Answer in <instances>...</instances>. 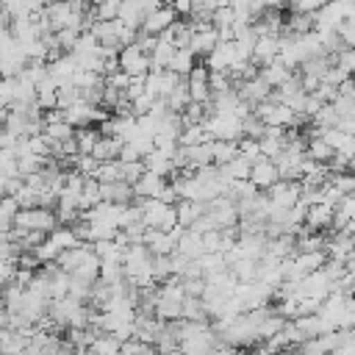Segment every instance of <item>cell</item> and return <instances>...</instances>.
<instances>
[{"label": "cell", "instance_id": "22", "mask_svg": "<svg viewBox=\"0 0 355 355\" xmlns=\"http://www.w3.org/2000/svg\"><path fill=\"white\" fill-rule=\"evenodd\" d=\"M305 153H308L311 161H319V164H330V158L336 155L333 144H330L322 133H316V130H313V136H308V147H305Z\"/></svg>", "mask_w": 355, "mask_h": 355}, {"label": "cell", "instance_id": "15", "mask_svg": "<svg viewBox=\"0 0 355 355\" xmlns=\"http://www.w3.org/2000/svg\"><path fill=\"white\" fill-rule=\"evenodd\" d=\"M144 169L147 172H155V175H169V172H175V150H161V147H153L144 158Z\"/></svg>", "mask_w": 355, "mask_h": 355}, {"label": "cell", "instance_id": "19", "mask_svg": "<svg viewBox=\"0 0 355 355\" xmlns=\"http://www.w3.org/2000/svg\"><path fill=\"white\" fill-rule=\"evenodd\" d=\"M116 19L125 22L128 28H133V31H141V25L147 19V11H144L141 0H122L119 11H116Z\"/></svg>", "mask_w": 355, "mask_h": 355}, {"label": "cell", "instance_id": "32", "mask_svg": "<svg viewBox=\"0 0 355 355\" xmlns=\"http://www.w3.org/2000/svg\"><path fill=\"white\" fill-rule=\"evenodd\" d=\"M8 258H19V247L11 236V230L0 227V261H8Z\"/></svg>", "mask_w": 355, "mask_h": 355}, {"label": "cell", "instance_id": "9", "mask_svg": "<svg viewBox=\"0 0 355 355\" xmlns=\"http://www.w3.org/2000/svg\"><path fill=\"white\" fill-rule=\"evenodd\" d=\"M266 197H269L272 208H294L302 200V183L291 180V178H280L275 186L266 189Z\"/></svg>", "mask_w": 355, "mask_h": 355}, {"label": "cell", "instance_id": "33", "mask_svg": "<svg viewBox=\"0 0 355 355\" xmlns=\"http://www.w3.org/2000/svg\"><path fill=\"white\" fill-rule=\"evenodd\" d=\"M327 3H333V0H288L291 11H297V14H316Z\"/></svg>", "mask_w": 355, "mask_h": 355}, {"label": "cell", "instance_id": "2", "mask_svg": "<svg viewBox=\"0 0 355 355\" xmlns=\"http://www.w3.org/2000/svg\"><path fill=\"white\" fill-rule=\"evenodd\" d=\"M139 222L153 230H175L178 227V205L166 200H139Z\"/></svg>", "mask_w": 355, "mask_h": 355}, {"label": "cell", "instance_id": "8", "mask_svg": "<svg viewBox=\"0 0 355 355\" xmlns=\"http://www.w3.org/2000/svg\"><path fill=\"white\" fill-rule=\"evenodd\" d=\"M236 92H239V97H241L250 108H258L261 103H266V100L275 94V89L261 78V72H255V75H250V78H241V80L236 83Z\"/></svg>", "mask_w": 355, "mask_h": 355}, {"label": "cell", "instance_id": "25", "mask_svg": "<svg viewBox=\"0 0 355 355\" xmlns=\"http://www.w3.org/2000/svg\"><path fill=\"white\" fill-rule=\"evenodd\" d=\"M178 225L180 227H191L202 214H205V202H194V200H178Z\"/></svg>", "mask_w": 355, "mask_h": 355}, {"label": "cell", "instance_id": "7", "mask_svg": "<svg viewBox=\"0 0 355 355\" xmlns=\"http://www.w3.org/2000/svg\"><path fill=\"white\" fill-rule=\"evenodd\" d=\"M222 42V33L214 22H194L191 19V39H189V50L197 58H208V53Z\"/></svg>", "mask_w": 355, "mask_h": 355}, {"label": "cell", "instance_id": "35", "mask_svg": "<svg viewBox=\"0 0 355 355\" xmlns=\"http://www.w3.org/2000/svg\"><path fill=\"white\" fill-rule=\"evenodd\" d=\"M89 3V8H94V6H103V3H122V0H86Z\"/></svg>", "mask_w": 355, "mask_h": 355}, {"label": "cell", "instance_id": "28", "mask_svg": "<svg viewBox=\"0 0 355 355\" xmlns=\"http://www.w3.org/2000/svg\"><path fill=\"white\" fill-rule=\"evenodd\" d=\"M119 349H122V341L114 333H103V330H97V336L89 347V352H94V355H116Z\"/></svg>", "mask_w": 355, "mask_h": 355}, {"label": "cell", "instance_id": "26", "mask_svg": "<svg viewBox=\"0 0 355 355\" xmlns=\"http://www.w3.org/2000/svg\"><path fill=\"white\" fill-rule=\"evenodd\" d=\"M197 67V55L189 50V47H178L175 53H172V58H169V67L166 69H172V72H178V75H189L191 69Z\"/></svg>", "mask_w": 355, "mask_h": 355}, {"label": "cell", "instance_id": "14", "mask_svg": "<svg viewBox=\"0 0 355 355\" xmlns=\"http://www.w3.org/2000/svg\"><path fill=\"white\" fill-rule=\"evenodd\" d=\"M333 222H336V208L333 205H327V202L308 205V211H305V230L319 233L324 227H333Z\"/></svg>", "mask_w": 355, "mask_h": 355}, {"label": "cell", "instance_id": "3", "mask_svg": "<svg viewBox=\"0 0 355 355\" xmlns=\"http://www.w3.org/2000/svg\"><path fill=\"white\" fill-rule=\"evenodd\" d=\"M255 114L261 116V122L266 125V128H280V130H291V128H297L305 116L302 114H297L294 108H288L286 103H280L275 94L266 100V103H261L258 108H255Z\"/></svg>", "mask_w": 355, "mask_h": 355}, {"label": "cell", "instance_id": "6", "mask_svg": "<svg viewBox=\"0 0 355 355\" xmlns=\"http://www.w3.org/2000/svg\"><path fill=\"white\" fill-rule=\"evenodd\" d=\"M205 130L211 133V139H225V141H239L244 136V119L236 114H208L205 116Z\"/></svg>", "mask_w": 355, "mask_h": 355}, {"label": "cell", "instance_id": "36", "mask_svg": "<svg viewBox=\"0 0 355 355\" xmlns=\"http://www.w3.org/2000/svg\"><path fill=\"white\" fill-rule=\"evenodd\" d=\"M349 169H352V172H355V155H352V158H349Z\"/></svg>", "mask_w": 355, "mask_h": 355}, {"label": "cell", "instance_id": "12", "mask_svg": "<svg viewBox=\"0 0 355 355\" xmlns=\"http://www.w3.org/2000/svg\"><path fill=\"white\" fill-rule=\"evenodd\" d=\"M175 22H178V11L172 8V3H164V6H158L153 14H147L141 31L150 33V36H161V33L169 31Z\"/></svg>", "mask_w": 355, "mask_h": 355}, {"label": "cell", "instance_id": "16", "mask_svg": "<svg viewBox=\"0 0 355 355\" xmlns=\"http://www.w3.org/2000/svg\"><path fill=\"white\" fill-rule=\"evenodd\" d=\"M47 6V0H0V8L8 19H19V17H36L42 8Z\"/></svg>", "mask_w": 355, "mask_h": 355}, {"label": "cell", "instance_id": "18", "mask_svg": "<svg viewBox=\"0 0 355 355\" xmlns=\"http://www.w3.org/2000/svg\"><path fill=\"white\" fill-rule=\"evenodd\" d=\"M175 252H180L183 258H202L205 255V244H202V233L191 230V227H183L180 239H178V247Z\"/></svg>", "mask_w": 355, "mask_h": 355}, {"label": "cell", "instance_id": "17", "mask_svg": "<svg viewBox=\"0 0 355 355\" xmlns=\"http://www.w3.org/2000/svg\"><path fill=\"white\" fill-rule=\"evenodd\" d=\"M28 344H31V333L25 330H0V349L6 355H25L28 352Z\"/></svg>", "mask_w": 355, "mask_h": 355}, {"label": "cell", "instance_id": "11", "mask_svg": "<svg viewBox=\"0 0 355 355\" xmlns=\"http://www.w3.org/2000/svg\"><path fill=\"white\" fill-rule=\"evenodd\" d=\"M277 180H280V169H277V164H275L272 158L261 155L258 161H252V166H250V183H252L258 191H266V189L275 186Z\"/></svg>", "mask_w": 355, "mask_h": 355}, {"label": "cell", "instance_id": "31", "mask_svg": "<svg viewBox=\"0 0 355 355\" xmlns=\"http://www.w3.org/2000/svg\"><path fill=\"white\" fill-rule=\"evenodd\" d=\"M336 67L347 75V78H355V44H347L336 53Z\"/></svg>", "mask_w": 355, "mask_h": 355}, {"label": "cell", "instance_id": "1", "mask_svg": "<svg viewBox=\"0 0 355 355\" xmlns=\"http://www.w3.org/2000/svg\"><path fill=\"white\" fill-rule=\"evenodd\" d=\"M183 302H186V288L180 277H169L164 283L155 286V302H153V313L164 322H175L183 319Z\"/></svg>", "mask_w": 355, "mask_h": 355}, {"label": "cell", "instance_id": "20", "mask_svg": "<svg viewBox=\"0 0 355 355\" xmlns=\"http://www.w3.org/2000/svg\"><path fill=\"white\" fill-rule=\"evenodd\" d=\"M258 72H261V78H263V80H266L272 89H277V86H283V83H286V80L294 75V67H288L283 58H275V61L263 64Z\"/></svg>", "mask_w": 355, "mask_h": 355}, {"label": "cell", "instance_id": "34", "mask_svg": "<svg viewBox=\"0 0 355 355\" xmlns=\"http://www.w3.org/2000/svg\"><path fill=\"white\" fill-rule=\"evenodd\" d=\"M6 119H8V108H6V105H0V130L6 128Z\"/></svg>", "mask_w": 355, "mask_h": 355}, {"label": "cell", "instance_id": "13", "mask_svg": "<svg viewBox=\"0 0 355 355\" xmlns=\"http://www.w3.org/2000/svg\"><path fill=\"white\" fill-rule=\"evenodd\" d=\"M280 39L283 36H277V33H258L255 47H252V61L258 67H263V64L280 58Z\"/></svg>", "mask_w": 355, "mask_h": 355}, {"label": "cell", "instance_id": "30", "mask_svg": "<svg viewBox=\"0 0 355 355\" xmlns=\"http://www.w3.org/2000/svg\"><path fill=\"white\" fill-rule=\"evenodd\" d=\"M202 141H211V133L205 130V125H183L178 144L191 147V144H202Z\"/></svg>", "mask_w": 355, "mask_h": 355}, {"label": "cell", "instance_id": "4", "mask_svg": "<svg viewBox=\"0 0 355 355\" xmlns=\"http://www.w3.org/2000/svg\"><path fill=\"white\" fill-rule=\"evenodd\" d=\"M58 214L47 205H31V208H19L14 227L19 230H36V233H53L58 227Z\"/></svg>", "mask_w": 355, "mask_h": 355}, {"label": "cell", "instance_id": "29", "mask_svg": "<svg viewBox=\"0 0 355 355\" xmlns=\"http://www.w3.org/2000/svg\"><path fill=\"white\" fill-rule=\"evenodd\" d=\"M219 6H222L219 0H191L189 19H194V22H211Z\"/></svg>", "mask_w": 355, "mask_h": 355}, {"label": "cell", "instance_id": "23", "mask_svg": "<svg viewBox=\"0 0 355 355\" xmlns=\"http://www.w3.org/2000/svg\"><path fill=\"white\" fill-rule=\"evenodd\" d=\"M122 144H125L122 139H116V136H111V133H103V136H100V141L94 144L92 155H94L97 161H114V158H119Z\"/></svg>", "mask_w": 355, "mask_h": 355}, {"label": "cell", "instance_id": "21", "mask_svg": "<svg viewBox=\"0 0 355 355\" xmlns=\"http://www.w3.org/2000/svg\"><path fill=\"white\" fill-rule=\"evenodd\" d=\"M100 194L105 202H130L133 194V183L128 180H111V183H100Z\"/></svg>", "mask_w": 355, "mask_h": 355}, {"label": "cell", "instance_id": "27", "mask_svg": "<svg viewBox=\"0 0 355 355\" xmlns=\"http://www.w3.org/2000/svg\"><path fill=\"white\" fill-rule=\"evenodd\" d=\"M100 136H103V130H97L94 125H89V128H78V130H75V147H78V155H92V150H94V144L100 141Z\"/></svg>", "mask_w": 355, "mask_h": 355}, {"label": "cell", "instance_id": "24", "mask_svg": "<svg viewBox=\"0 0 355 355\" xmlns=\"http://www.w3.org/2000/svg\"><path fill=\"white\" fill-rule=\"evenodd\" d=\"M250 161L244 158V155H236V158H230L227 164H222L219 166V172H222V178L227 180V183H233V180H250Z\"/></svg>", "mask_w": 355, "mask_h": 355}, {"label": "cell", "instance_id": "5", "mask_svg": "<svg viewBox=\"0 0 355 355\" xmlns=\"http://www.w3.org/2000/svg\"><path fill=\"white\" fill-rule=\"evenodd\" d=\"M116 64L125 75L130 78H144L147 72H153V64H150V53L139 44V42H130L125 44L119 53H116Z\"/></svg>", "mask_w": 355, "mask_h": 355}, {"label": "cell", "instance_id": "10", "mask_svg": "<svg viewBox=\"0 0 355 355\" xmlns=\"http://www.w3.org/2000/svg\"><path fill=\"white\" fill-rule=\"evenodd\" d=\"M186 86H189L191 103H202V105L211 103V69H208V67L197 64V67L186 75Z\"/></svg>", "mask_w": 355, "mask_h": 355}]
</instances>
